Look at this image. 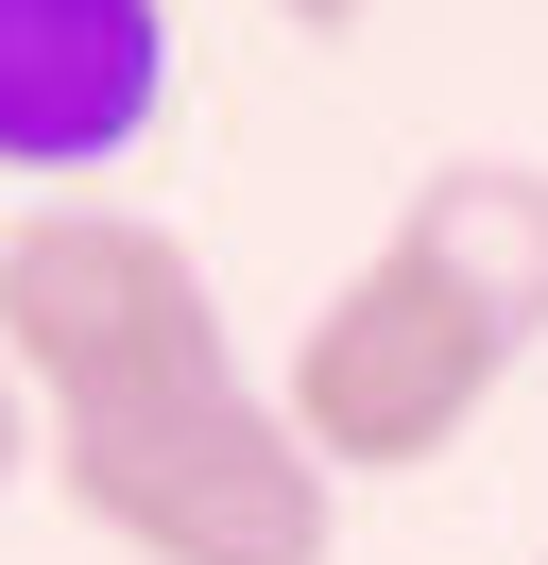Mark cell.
<instances>
[{"label": "cell", "mask_w": 548, "mask_h": 565, "mask_svg": "<svg viewBox=\"0 0 548 565\" xmlns=\"http://www.w3.org/2000/svg\"><path fill=\"white\" fill-rule=\"evenodd\" d=\"M0 377L52 428H86V412L205 394V377H240V360H223V291H205V257L171 241V223L34 206V223H0Z\"/></svg>", "instance_id": "cell-2"}, {"label": "cell", "mask_w": 548, "mask_h": 565, "mask_svg": "<svg viewBox=\"0 0 548 565\" xmlns=\"http://www.w3.org/2000/svg\"><path fill=\"white\" fill-rule=\"evenodd\" d=\"M171 120V0H0V172H120Z\"/></svg>", "instance_id": "cell-4"}, {"label": "cell", "mask_w": 548, "mask_h": 565, "mask_svg": "<svg viewBox=\"0 0 548 565\" xmlns=\"http://www.w3.org/2000/svg\"><path fill=\"white\" fill-rule=\"evenodd\" d=\"M497 377H514V326H479L429 257L377 241L360 275L292 326V394H274V412L308 428L326 480H394V462H445V446H463Z\"/></svg>", "instance_id": "cell-3"}, {"label": "cell", "mask_w": 548, "mask_h": 565, "mask_svg": "<svg viewBox=\"0 0 548 565\" xmlns=\"http://www.w3.org/2000/svg\"><path fill=\"white\" fill-rule=\"evenodd\" d=\"M52 480L137 565H326V531H342V480L308 462V428L274 394H240V377L52 428Z\"/></svg>", "instance_id": "cell-1"}, {"label": "cell", "mask_w": 548, "mask_h": 565, "mask_svg": "<svg viewBox=\"0 0 548 565\" xmlns=\"http://www.w3.org/2000/svg\"><path fill=\"white\" fill-rule=\"evenodd\" d=\"M18 462H52V412H34V394L0 377V497H18Z\"/></svg>", "instance_id": "cell-6"}, {"label": "cell", "mask_w": 548, "mask_h": 565, "mask_svg": "<svg viewBox=\"0 0 548 565\" xmlns=\"http://www.w3.org/2000/svg\"><path fill=\"white\" fill-rule=\"evenodd\" d=\"M274 18H292V35H342V18H377V0H274Z\"/></svg>", "instance_id": "cell-7"}, {"label": "cell", "mask_w": 548, "mask_h": 565, "mask_svg": "<svg viewBox=\"0 0 548 565\" xmlns=\"http://www.w3.org/2000/svg\"><path fill=\"white\" fill-rule=\"evenodd\" d=\"M394 257H429L479 326L531 343V326H548V172H531V154H445V172H411Z\"/></svg>", "instance_id": "cell-5"}]
</instances>
